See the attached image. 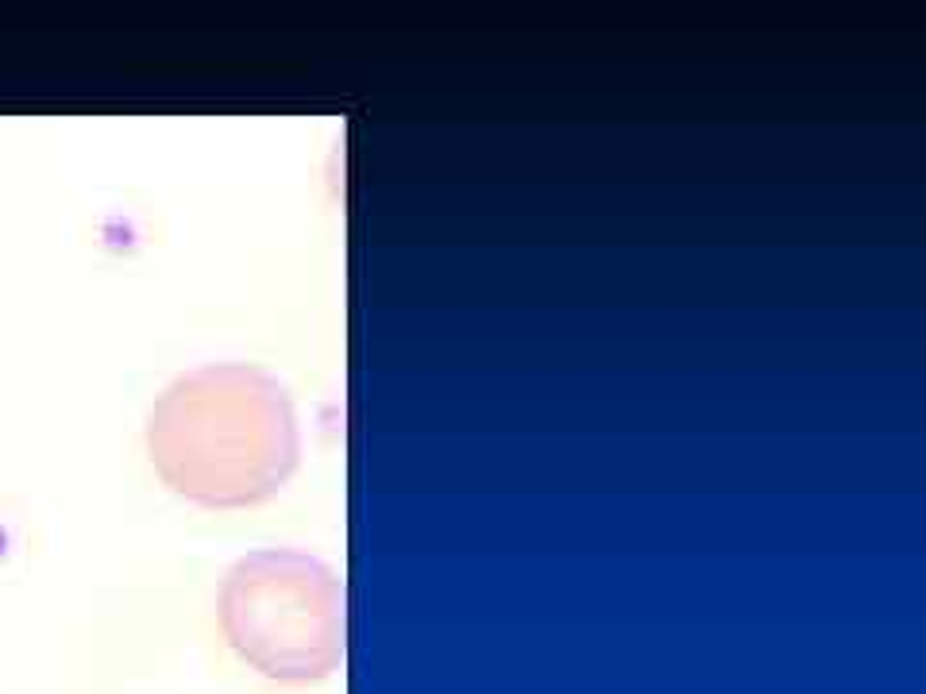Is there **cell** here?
<instances>
[{
  "instance_id": "obj_2",
  "label": "cell",
  "mask_w": 926,
  "mask_h": 694,
  "mask_svg": "<svg viewBox=\"0 0 926 694\" xmlns=\"http://www.w3.org/2000/svg\"><path fill=\"white\" fill-rule=\"evenodd\" d=\"M221 630L239 660L279 683H313L344 660V583L297 548L239 555L221 587Z\"/></svg>"
},
{
  "instance_id": "obj_1",
  "label": "cell",
  "mask_w": 926,
  "mask_h": 694,
  "mask_svg": "<svg viewBox=\"0 0 926 694\" xmlns=\"http://www.w3.org/2000/svg\"><path fill=\"white\" fill-rule=\"evenodd\" d=\"M148 456L174 494L209 509L271 498L297 463L286 386L251 363H201L148 416Z\"/></svg>"
}]
</instances>
